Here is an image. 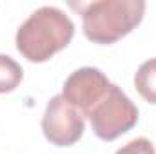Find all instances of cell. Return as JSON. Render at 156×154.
<instances>
[{
  "label": "cell",
  "instance_id": "5b68a950",
  "mask_svg": "<svg viewBox=\"0 0 156 154\" xmlns=\"http://www.w3.org/2000/svg\"><path fill=\"white\" fill-rule=\"evenodd\" d=\"M111 82L96 67H80L64 82L62 96L78 109L82 116H89L91 109L105 96Z\"/></svg>",
  "mask_w": 156,
  "mask_h": 154
},
{
  "label": "cell",
  "instance_id": "6da1fadb",
  "mask_svg": "<svg viewBox=\"0 0 156 154\" xmlns=\"http://www.w3.org/2000/svg\"><path fill=\"white\" fill-rule=\"evenodd\" d=\"M75 37L73 20L55 5L33 11L16 31V49L35 64L49 60Z\"/></svg>",
  "mask_w": 156,
  "mask_h": 154
},
{
  "label": "cell",
  "instance_id": "277c9868",
  "mask_svg": "<svg viewBox=\"0 0 156 154\" xmlns=\"http://www.w3.org/2000/svg\"><path fill=\"white\" fill-rule=\"evenodd\" d=\"M85 121L82 113L75 109L62 94H56L45 105L42 118V131L49 143L56 147L75 145L82 138Z\"/></svg>",
  "mask_w": 156,
  "mask_h": 154
},
{
  "label": "cell",
  "instance_id": "ba28073f",
  "mask_svg": "<svg viewBox=\"0 0 156 154\" xmlns=\"http://www.w3.org/2000/svg\"><path fill=\"white\" fill-rule=\"evenodd\" d=\"M115 154H156L153 143L147 138H134L123 147H120Z\"/></svg>",
  "mask_w": 156,
  "mask_h": 154
},
{
  "label": "cell",
  "instance_id": "52a82bcc",
  "mask_svg": "<svg viewBox=\"0 0 156 154\" xmlns=\"http://www.w3.org/2000/svg\"><path fill=\"white\" fill-rule=\"evenodd\" d=\"M24 78V71L18 62L7 54H0V94L15 91Z\"/></svg>",
  "mask_w": 156,
  "mask_h": 154
},
{
  "label": "cell",
  "instance_id": "3957f363",
  "mask_svg": "<svg viewBox=\"0 0 156 154\" xmlns=\"http://www.w3.org/2000/svg\"><path fill=\"white\" fill-rule=\"evenodd\" d=\"M87 118L91 121L93 132L100 140L113 142L136 125L138 107L116 83H111L105 96L91 109Z\"/></svg>",
  "mask_w": 156,
  "mask_h": 154
},
{
  "label": "cell",
  "instance_id": "8992f818",
  "mask_svg": "<svg viewBox=\"0 0 156 154\" xmlns=\"http://www.w3.org/2000/svg\"><path fill=\"white\" fill-rule=\"evenodd\" d=\"M134 87L145 102L156 105V58L144 62L138 67L134 75Z\"/></svg>",
  "mask_w": 156,
  "mask_h": 154
},
{
  "label": "cell",
  "instance_id": "7a4b0ae2",
  "mask_svg": "<svg viewBox=\"0 0 156 154\" xmlns=\"http://www.w3.org/2000/svg\"><path fill=\"white\" fill-rule=\"evenodd\" d=\"M83 35L93 44L109 45L129 35L144 18V0H98L78 5Z\"/></svg>",
  "mask_w": 156,
  "mask_h": 154
}]
</instances>
